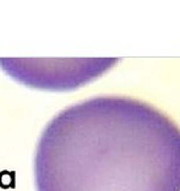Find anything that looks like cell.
<instances>
[{
    "mask_svg": "<svg viewBox=\"0 0 180 191\" xmlns=\"http://www.w3.org/2000/svg\"><path fill=\"white\" fill-rule=\"evenodd\" d=\"M36 191H180V128L126 96H95L58 112L34 155Z\"/></svg>",
    "mask_w": 180,
    "mask_h": 191,
    "instance_id": "obj_1",
    "label": "cell"
}]
</instances>
